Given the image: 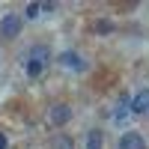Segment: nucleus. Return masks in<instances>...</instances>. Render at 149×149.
Masks as SVG:
<instances>
[{"mask_svg":"<svg viewBox=\"0 0 149 149\" xmlns=\"http://www.w3.org/2000/svg\"><path fill=\"white\" fill-rule=\"evenodd\" d=\"M131 113H149V90H143L140 95H134V102H131Z\"/></svg>","mask_w":149,"mask_h":149,"instance_id":"obj_5","label":"nucleus"},{"mask_svg":"<svg viewBox=\"0 0 149 149\" xmlns=\"http://www.w3.org/2000/svg\"><path fill=\"white\" fill-rule=\"evenodd\" d=\"M104 146V140H102V131L98 128H93L90 134H86V149H102Z\"/></svg>","mask_w":149,"mask_h":149,"instance_id":"obj_8","label":"nucleus"},{"mask_svg":"<svg viewBox=\"0 0 149 149\" xmlns=\"http://www.w3.org/2000/svg\"><path fill=\"white\" fill-rule=\"evenodd\" d=\"M0 149H6V134L0 131Z\"/></svg>","mask_w":149,"mask_h":149,"instance_id":"obj_11","label":"nucleus"},{"mask_svg":"<svg viewBox=\"0 0 149 149\" xmlns=\"http://www.w3.org/2000/svg\"><path fill=\"white\" fill-rule=\"evenodd\" d=\"M51 149H74V143H72L69 134H54L51 137Z\"/></svg>","mask_w":149,"mask_h":149,"instance_id":"obj_6","label":"nucleus"},{"mask_svg":"<svg viewBox=\"0 0 149 149\" xmlns=\"http://www.w3.org/2000/svg\"><path fill=\"white\" fill-rule=\"evenodd\" d=\"M119 149H146V140L140 131H125L119 137Z\"/></svg>","mask_w":149,"mask_h":149,"instance_id":"obj_4","label":"nucleus"},{"mask_svg":"<svg viewBox=\"0 0 149 149\" xmlns=\"http://www.w3.org/2000/svg\"><path fill=\"white\" fill-rule=\"evenodd\" d=\"M21 27H24V18L18 12H6V15L0 18V36H3V39H15L21 33Z\"/></svg>","mask_w":149,"mask_h":149,"instance_id":"obj_2","label":"nucleus"},{"mask_svg":"<svg viewBox=\"0 0 149 149\" xmlns=\"http://www.w3.org/2000/svg\"><path fill=\"white\" fill-rule=\"evenodd\" d=\"M95 30H98V33H110V30H113V24H110V21H95Z\"/></svg>","mask_w":149,"mask_h":149,"instance_id":"obj_10","label":"nucleus"},{"mask_svg":"<svg viewBox=\"0 0 149 149\" xmlns=\"http://www.w3.org/2000/svg\"><path fill=\"white\" fill-rule=\"evenodd\" d=\"M60 63H63L66 69H84V63H81V57H78V54H72V51H66L63 57H60Z\"/></svg>","mask_w":149,"mask_h":149,"instance_id":"obj_7","label":"nucleus"},{"mask_svg":"<svg viewBox=\"0 0 149 149\" xmlns=\"http://www.w3.org/2000/svg\"><path fill=\"white\" fill-rule=\"evenodd\" d=\"M48 119H51V125L63 128L66 122L72 119V107H69L66 102H57V104H51V110H48Z\"/></svg>","mask_w":149,"mask_h":149,"instance_id":"obj_3","label":"nucleus"},{"mask_svg":"<svg viewBox=\"0 0 149 149\" xmlns=\"http://www.w3.org/2000/svg\"><path fill=\"white\" fill-rule=\"evenodd\" d=\"M48 60H51L48 48L45 45H33L30 54H27V74L30 78H39V74L45 72V66H48Z\"/></svg>","mask_w":149,"mask_h":149,"instance_id":"obj_1","label":"nucleus"},{"mask_svg":"<svg viewBox=\"0 0 149 149\" xmlns=\"http://www.w3.org/2000/svg\"><path fill=\"white\" fill-rule=\"evenodd\" d=\"M42 12V3H27V18H39Z\"/></svg>","mask_w":149,"mask_h":149,"instance_id":"obj_9","label":"nucleus"}]
</instances>
